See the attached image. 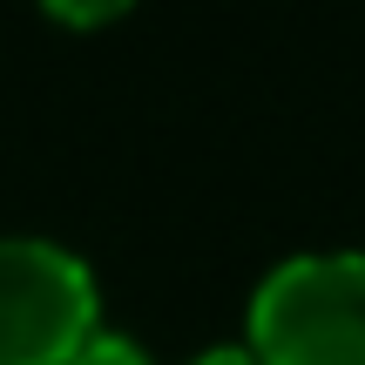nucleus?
Here are the masks:
<instances>
[{
	"label": "nucleus",
	"instance_id": "obj_1",
	"mask_svg": "<svg viewBox=\"0 0 365 365\" xmlns=\"http://www.w3.org/2000/svg\"><path fill=\"white\" fill-rule=\"evenodd\" d=\"M257 365H365V250L291 257L250 298Z\"/></svg>",
	"mask_w": 365,
	"mask_h": 365
},
{
	"label": "nucleus",
	"instance_id": "obj_2",
	"mask_svg": "<svg viewBox=\"0 0 365 365\" xmlns=\"http://www.w3.org/2000/svg\"><path fill=\"white\" fill-rule=\"evenodd\" d=\"M95 339V271L48 237H0V365H68Z\"/></svg>",
	"mask_w": 365,
	"mask_h": 365
},
{
	"label": "nucleus",
	"instance_id": "obj_3",
	"mask_svg": "<svg viewBox=\"0 0 365 365\" xmlns=\"http://www.w3.org/2000/svg\"><path fill=\"white\" fill-rule=\"evenodd\" d=\"M41 7H48L54 21H68V27H102V21H115V14H129L135 0H41Z\"/></svg>",
	"mask_w": 365,
	"mask_h": 365
},
{
	"label": "nucleus",
	"instance_id": "obj_4",
	"mask_svg": "<svg viewBox=\"0 0 365 365\" xmlns=\"http://www.w3.org/2000/svg\"><path fill=\"white\" fill-rule=\"evenodd\" d=\"M68 365H149L143 359V345H129V339H115V331H95L88 345H81Z\"/></svg>",
	"mask_w": 365,
	"mask_h": 365
},
{
	"label": "nucleus",
	"instance_id": "obj_5",
	"mask_svg": "<svg viewBox=\"0 0 365 365\" xmlns=\"http://www.w3.org/2000/svg\"><path fill=\"white\" fill-rule=\"evenodd\" d=\"M196 365H257V352L250 345H217V352H203Z\"/></svg>",
	"mask_w": 365,
	"mask_h": 365
}]
</instances>
